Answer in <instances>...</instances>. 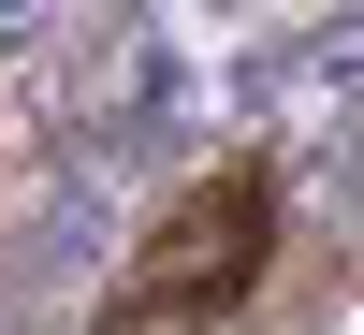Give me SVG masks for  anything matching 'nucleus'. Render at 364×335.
Masks as SVG:
<instances>
[{
    "label": "nucleus",
    "mask_w": 364,
    "mask_h": 335,
    "mask_svg": "<svg viewBox=\"0 0 364 335\" xmlns=\"http://www.w3.org/2000/svg\"><path fill=\"white\" fill-rule=\"evenodd\" d=\"M262 248H277V175H262V161H219V175H190V190L161 204V233H146L132 262H117L102 321H117V335H175V321H219L233 292L262 277Z\"/></svg>",
    "instance_id": "f257e3e1"
}]
</instances>
